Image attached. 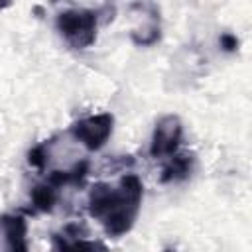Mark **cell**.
Instances as JSON below:
<instances>
[{
	"mask_svg": "<svg viewBox=\"0 0 252 252\" xmlns=\"http://www.w3.org/2000/svg\"><path fill=\"white\" fill-rule=\"evenodd\" d=\"M144 199V183L136 173L120 177L118 185L98 181L89 189L87 211L102 224L110 238H120L132 230Z\"/></svg>",
	"mask_w": 252,
	"mask_h": 252,
	"instance_id": "6da1fadb",
	"label": "cell"
},
{
	"mask_svg": "<svg viewBox=\"0 0 252 252\" xmlns=\"http://www.w3.org/2000/svg\"><path fill=\"white\" fill-rule=\"evenodd\" d=\"M55 30L73 49H87L96 41L98 12L96 10H65L55 18Z\"/></svg>",
	"mask_w": 252,
	"mask_h": 252,
	"instance_id": "7a4b0ae2",
	"label": "cell"
},
{
	"mask_svg": "<svg viewBox=\"0 0 252 252\" xmlns=\"http://www.w3.org/2000/svg\"><path fill=\"white\" fill-rule=\"evenodd\" d=\"M112 130H114V116L110 112L91 114L69 126V134L89 152H98L112 136Z\"/></svg>",
	"mask_w": 252,
	"mask_h": 252,
	"instance_id": "3957f363",
	"label": "cell"
},
{
	"mask_svg": "<svg viewBox=\"0 0 252 252\" xmlns=\"http://www.w3.org/2000/svg\"><path fill=\"white\" fill-rule=\"evenodd\" d=\"M181 140H183V124L179 116L165 114L154 126L150 140V156L154 159H165L179 150Z\"/></svg>",
	"mask_w": 252,
	"mask_h": 252,
	"instance_id": "277c9868",
	"label": "cell"
},
{
	"mask_svg": "<svg viewBox=\"0 0 252 252\" xmlns=\"http://www.w3.org/2000/svg\"><path fill=\"white\" fill-rule=\"evenodd\" d=\"M0 236L8 250L26 252L28 250V220L24 215L4 213L0 215Z\"/></svg>",
	"mask_w": 252,
	"mask_h": 252,
	"instance_id": "5b68a950",
	"label": "cell"
},
{
	"mask_svg": "<svg viewBox=\"0 0 252 252\" xmlns=\"http://www.w3.org/2000/svg\"><path fill=\"white\" fill-rule=\"evenodd\" d=\"M165 159L167 161L163 163L161 173H159V181L161 183H179V181H185L195 171L197 158L191 152H183V154L175 152V154H171Z\"/></svg>",
	"mask_w": 252,
	"mask_h": 252,
	"instance_id": "8992f818",
	"label": "cell"
},
{
	"mask_svg": "<svg viewBox=\"0 0 252 252\" xmlns=\"http://www.w3.org/2000/svg\"><path fill=\"white\" fill-rule=\"evenodd\" d=\"M87 236H89V230L83 222H69L61 228V232H55L51 238H53L55 248H69V246H75V248H104L98 242L85 240Z\"/></svg>",
	"mask_w": 252,
	"mask_h": 252,
	"instance_id": "52a82bcc",
	"label": "cell"
},
{
	"mask_svg": "<svg viewBox=\"0 0 252 252\" xmlns=\"http://www.w3.org/2000/svg\"><path fill=\"white\" fill-rule=\"evenodd\" d=\"M89 167H91L89 159H81V161H77L71 169H63V171L57 169V171H51L45 181L51 183V185L57 187V189H61V187H65V185H79V183H83L85 177L89 175Z\"/></svg>",
	"mask_w": 252,
	"mask_h": 252,
	"instance_id": "ba28073f",
	"label": "cell"
},
{
	"mask_svg": "<svg viewBox=\"0 0 252 252\" xmlns=\"http://www.w3.org/2000/svg\"><path fill=\"white\" fill-rule=\"evenodd\" d=\"M57 199H59V189L53 187L51 183L43 181L39 185H35L32 191H30V201H32V207L39 213H51L57 205Z\"/></svg>",
	"mask_w": 252,
	"mask_h": 252,
	"instance_id": "9c48e42d",
	"label": "cell"
},
{
	"mask_svg": "<svg viewBox=\"0 0 252 252\" xmlns=\"http://www.w3.org/2000/svg\"><path fill=\"white\" fill-rule=\"evenodd\" d=\"M51 142H53V140H49V142L45 140V142L33 146V148L28 152V163H30L32 167H35V169H43V167H45V163H47V159H49V146H51Z\"/></svg>",
	"mask_w": 252,
	"mask_h": 252,
	"instance_id": "30bf717a",
	"label": "cell"
},
{
	"mask_svg": "<svg viewBox=\"0 0 252 252\" xmlns=\"http://www.w3.org/2000/svg\"><path fill=\"white\" fill-rule=\"evenodd\" d=\"M219 43H220L222 51H228V53L230 51H236V47H238V39L232 33H222L220 39H219Z\"/></svg>",
	"mask_w": 252,
	"mask_h": 252,
	"instance_id": "8fae6325",
	"label": "cell"
},
{
	"mask_svg": "<svg viewBox=\"0 0 252 252\" xmlns=\"http://www.w3.org/2000/svg\"><path fill=\"white\" fill-rule=\"evenodd\" d=\"M10 6H12V0H0V12H4Z\"/></svg>",
	"mask_w": 252,
	"mask_h": 252,
	"instance_id": "7c38bea8",
	"label": "cell"
}]
</instances>
